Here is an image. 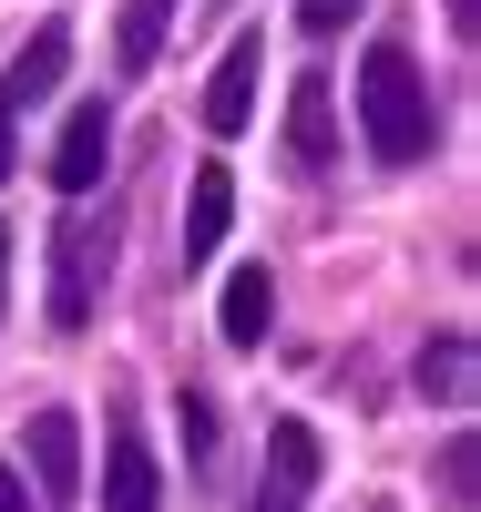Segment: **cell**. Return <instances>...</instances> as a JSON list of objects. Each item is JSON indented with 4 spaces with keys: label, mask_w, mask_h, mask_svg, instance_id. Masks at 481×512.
Returning a JSON list of instances; mask_svg holds the SVG:
<instances>
[{
    "label": "cell",
    "mask_w": 481,
    "mask_h": 512,
    "mask_svg": "<svg viewBox=\"0 0 481 512\" xmlns=\"http://www.w3.org/2000/svg\"><path fill=\"white\" fill-rule=\"evenodd\" d=\"M0 185H11V103H0Z\"/></svg>",
    "instance_id": "17"
},
{
    "label": "cell",
    "mask_w": 481,
    "mask_h": 512,
    "mask_svg": "<svg viewBox=\"0 0 481 512\" xmlns=\"http://www.w3.org/2000/svg\"><path fill=\"white\" fill-rule=\"evenodd\" d=\"M174 420H185V461L205 472V461H215V400H205V390H185V400H174Z\"/></svg>",
    "instance_id": "14"
},
{
    "label": "cell",
    "mask_w": 481,
    "mask_h": 512,
    "mask_svg": "<svg viewBox=\"0 0 481 512\" xmlns=\"http://www.w3.org/2000/svg\"><path fill=\"white\" fill-rule=\"evenodd\" d=\"M0 512H21V482H11V461H0Z\"/></svg>",
    "instance_id": "19"
},
{
    "label": "cell",
    "mask_w": 481,
    "mask_h": 512,
    "mask_svg": "<svg viewBox=\"0 0 481 512\" xmlns=\"http://www.w3.org/2000/svg\"><path fill=\"white\" fill-rule=\"evenodd\" d=\"M31 482L52 492V502L82 492V420L72 410H31Z\"/></svg>",
    "instance_id": "7"
},
{
    "label": "cell",
    "mask_w": 481,
    "mask_h": 512,
    "mask_svg": "<svg viewBox=\"0 0 481 512\" xmlns=\"http://www.w3.org/2000/svg\"><path fill=\"white\" fill-rule=\"evenodd\" d=\"M0 308H11V226H0Z\"/></svg>",
    "instance_id": "18"
},
{
    "label": "cell",
    "mask_w": 481,
    "mask_h": 512,
    "mask_svg": "<svg viewBox=\"0 0 481 512\" xmlns=\"http://www.w3.org/2000/svg\"><path fill=\"white\" fill-rule=\"evenodd\" d=\"M308 492H318V431H308V420H277V431H267L256 512H308Z\"/></svg>",
    "instance_id": "4"
},
{
    "label": "cell",
    "mask_w": 481,
    "mask_h": 512,
    "mask_svg": "<svg viewBox=\"0 0 481 512\" xmlns=\"http://www.w3.org/2000/svg\"><path fill=\"white\" fill-rule=\"evenodd\" d=\"M359 11H369V0H297V21H308L318 41H328V31H348V21H359Z\"/></svg>",
    "instance_id": "16"
},
{
    "label": "cell",
    "mask_w": 481,
    "mask_h": 512,
    "mask_svg": "<svg viewBox=\"0 0 481 512\" xmlns=\"http://www.w3.org/2000/svg\"><path fill=\"white\" fill-rule=\"evenodd\" d=\"M164 502V472H154V441L134 420H113V451H103V512H154Z\"/></svg>",
    "instance_id": "5"
},
{
    "label": "cell",
    "mask_w": 481,
    "mask_h": 512,
    "mask_svg": "<svg viewBox=\"0 0 481 512\" xmlns=\"http://www.w3.org/2000/svg\"><path fill=\"white\" fill-rule=\"evenodd\" d=\"M215 328H226V349H267V328H277V277H267V267H236Z\"/></svg>",
    "instance_id": "9"
},
{
    "label": "cell",
    "mask_w": 481,
    "mask_h": 512,
    "mask_svg": "<svg viewBox=\"0 0 481 512\" xmlns=\"http://www.w3.org/2000/svg\"><path fill=\"white\" fill-rule=\"evenodd\" d=\"M256 72H267V41H256V31H236V41H226V62L205 72V134H215V144L256 123Z\"/></svg>",
    "instance_id": "3"
},
{
    "label": "cell",
    "mask_w": 481,
    "mask_h": 512,
    "mask_svg": "<svg viewBox=\"0 0 481 512\" xmlns=\"http://www.w3.org/2000/svg\"><path fill=\"white\" fill-rule=\"evenodd\" d=\"M420 400H471V338L461 328H441V338H420Z\"/></svg>",
    "instance_id": "13"
},
{
    "label": "cell",
    "mask_w": 481,
    "mask_h": 512,
    "mask_svg": "<svg viewBox=\"0 0 481 512\" xmlns=\"http://www.w3.org/2000/svg\"><path fill=\"white\" fill-rule=\"evenodd\" d=\"M164 31H174V0H123V21H113V62L144 82V72L164 62Z\"/></svg>",
    "instance_id": "11"
},
{
    "label": "cell",
    "mask_w": 481,
    "mask_h": 512,
    "mask_svg": "<svg viewBox=\"0 0 481 512\" xmlns=\"http://www.w3.org/2000/svg\"><path fill=\"white\" fill-rule=\"evenodd\" d=\"M226 216H236V175L226 164H195V185H185V267H205L226 246Z\"/></svg>",
    "instance_id": "8"
},
{
    "label": "cell",
    "mask_w": 481,
    "mask_h": 512,
    "mask_svg": "<svg viewBox=\"0 0 481 512\" xmlns=\"http://www.w3.org/2000/svg\"><path fill=\"white\" fill-rule=\"evenodd\" d=\"M103 164H113V113H103V103H82V113L62 123V144H52V185H62V195H93V185H103Z\"/></svg>",
    "instance_id": "6"
},
{
    "label": "cell",
    "mask_w": 481,
    "mask_h": 512,
    "mask_svg": "<svg viewBox=\"0 0 481 512\" xmlns=\"http://www.w3.org/2000/svg\"><path fill=\"white\" fill-rule=\"evenodd\" d=\"M103 267H113V226H93V216L72 205L62 236H52V328H62V338L93 328V287H103Z\"/></svg>",
    "instance_id": "2"
},
{
    "label": "cell",
    "mask_w": 481,
    "mask_h": 512,
    "mask_svg": "<svg viewBox=\"0 0 481 512\" xmlns=\"http://www.w3.org/2000/svg\"><path fill=\"white\" fill-rule=\"evenodd\" d=\"M328 144H338V123H328V82L297 72V93H287V154H297V164H328Z\"/></svg>",
    "instance_id": "12"
},
{
    "label": "cell",
    "mask_w": 481,
    "mask_h": 512,
    "mask_svg": "<svg viewBox=\"0 0 481 512\" xmlns=\"http://www.w3.org/2000/svg\"><path fill=\"white\" fill-rule=\"evenodd\" d=\"M62 62H72V21H41V31H31V52L0 72V103H11V113H21V103H41V93L62 82Z\"/></svg>",
    "instance_id": "10"
},
{
    "label": "cell",
    "mask_w": 481,
    "mask_h": 512,
    "mask_svg": "<svg viewBox=\"0 0 481 512\" xmlns=\"http://www.w3.org/2000/svg\"><path fill=\"white\" fill-rule=\"evenodd\" d=\"M471 451H481V441H451V451H441V502H451V512H471Z\"/></svg>",
    "instance_id": "15"
},
{
    "label": "cell",
    "mask_w": 481,
    "mask_h": 512,
    "mask_svg": "<svg viewBox=\"0 0 481 512\" xmlns=\"http://www.w3.org/2000/svg\"><path fill=\"white\" fill-rule=\"evenodd\" d=\"M359 134H369L379 164H420L441 144V113H430V82H420L410 41H369L359 52Z\"/></svg>",
    "instance_id": "1"
}]
</instances>
